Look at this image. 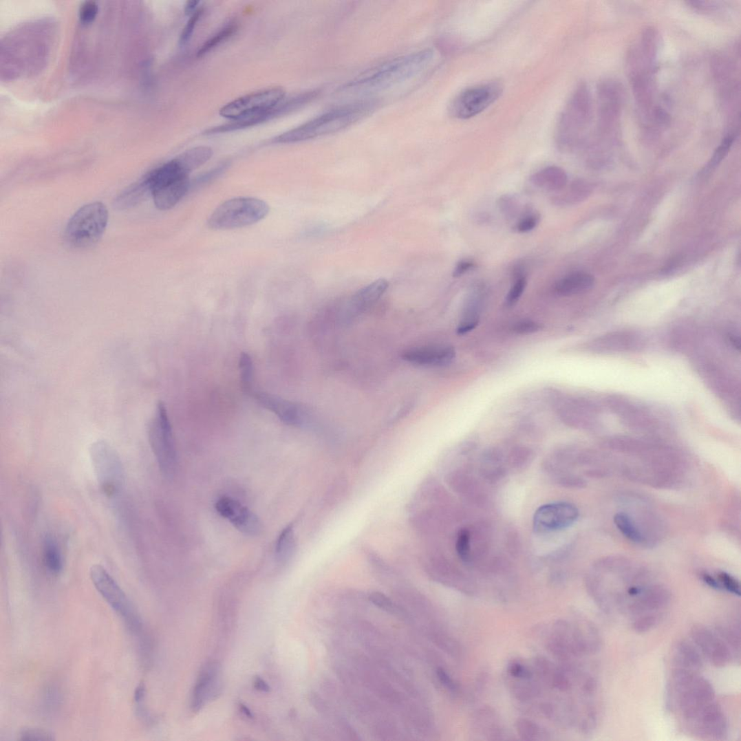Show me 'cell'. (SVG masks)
<instances>
[{"label":"cell","mask_w":741,"mask_h":741,"mask_svg":"<svg viewBox=\"0 0 741 741\" xmlns=\"http://www.w3.org/2000/svg\"><path fill=\"white\" fill-rule=\"evenodd\" d=\"M557 195L552 198L556 205L566 206L574 204L585 199L590 193V187L582 180L572 182L567 190L563 189L557 192Z\"/></svg>","instance_id":"f546056e"},{"label":"cell","mask_w":741,"mask_h":741,"mask_svg":"<svg viewBox=\"0 0 741 741\" xmlns=\"http://www.w3.org/2000/svg\"><path fill=\"white\" fill-rule=\"evenodd\" d=\"M255 687L257 690L262 692H269L270 688L267 682L262 680L261 678H257L255 681Z\"/></svg>","instance_id":"6f0895ef"},{"label":"cell","mask_w":741,"mask_h":741,"mask_svg":"<svg viewBox=\"0 0 741 741\" xmlns=\"http://www.w3.org/2000/svg\"><path fill=\"white\" fill-rule=\"evenodd\" d=\"M249 396L254 398L261 407L274 413L288 425L302 427L310 420L307 411L295 402L256 389Z\"/></svg>","instance_id":"2e32d148"},{"label":"cell","mask_w":741,"mask_h":741,"mask_svg":"<svg viewBox=\"0 0 741 741\" xmlns=\"http://www.w3.org/2000/svg\"><path fill=\"white\" fill-rule=\"evenodd\" d=\"M242 507L239 501L228 497L220 498L215 505L218 513L230 522Z\"/></svg>","instance_id":"8d00e7d4"},{"label":"cell","mask_w":741,"mask_h":741,"mask_svg":"<svg viewBox=\"0 0 741 741\" xmlns=\"http://www.w3.org/2000/svg\"><path fill=\"white\" fill-rule=\"evenodd\" d=\"M54 735L50 731L38 729H25L20 733V740L26 741L53 740Z\"/></svg>","instance_id":"7dc6e473"},{"label":"cell","mask_w":741,"mask_h":741,"mask_svg":"<svg viewBox=\"0 0 741 741\" xmlns=\"http://www.w3.org/2000/svg\"><path fill=\"white\" fill-rule=\"evenodd\" d=\"M673 659L676 667L687 669L695 672L700 670L703 667V661L700 653L691 643L686 640H680L675 645L673 652Z\"/></svg>","instance_id":"d4e9b609"},{"label":"cell","mask_w":741,"mask_h":741,"mask_svg":"<svg viewBox=\"0 0 741 741\" xmlns=\"http://www.w3.org/2000/svg\"><path fill=\"white\" fill-rule=\"evenodd\" d=\"M228 165L229 164L226 162L222 163L217 167H215V169L211 170V171H208L201 175L194 181L191 182V189L193 188V186H201L207 184L208 182L213 181L214 179L219 176L222 173L225 172V171L227 170Z\"/></svg>","instance_id":"f6af8a7d"},{"label":"cell","mask_w":741,"mask_h":741,"mask_svg":"<svg viewBox=\"0 0 741 741\" xmlns=\"http://www.w3.org/2000/svg\"><path fill=\"white\" fill-rule=\"evenodd\" d=\"M669 601L670 594L665 587L653 584L636 598L628 609L635 614L652 613L666 608Z\"/></svg>","instance_id":"ffe728a7"},{"label":"cell","mask_w":741,"mask_h":741,"mask_svg":"<svg viewBox=\"0 0 741 741\" xmlns=\"http://www.w3.org/2000/svg\"><path fill=\"white\" fill-rule=\"evenodd\" d=\"M109 214L106 206L94 202L82 206L69 220L64 239L74 249H86L99 242L107 226Z\"/></svg>","instance_id":"277c9868"},{"label":"cell","mask_w":741,"mask_h":741,"mask_svg":"<svg viewBox=\"0 0 741 741\" xmlns=\"http://www.w3.org/2000/svg\"><path fill=\"white\" fill-rule=\"evenodd\" d=\"M200 3V1H195V0L187 2L185 6L186 15L191 17L193 14L198 10L197 7Z\"/></svg>","instance_id":"680465c9"},{"label":"cell","mask_w":741,"mask_h":741,"mask_svg":"<svg viewBox=\"0 0 741 741\" xmlns=\"http://www.w3.org/2000/svg\"><path fill=\"white\" fill-rule=\"evenodd\" d=\"M691 638L696 647L708 661L717 667L728 665L731 659V649L724 641L702 625H694L691 630Z\"/></svg>","instance_id":"e0dca14e"},{"label":"cell","mask_w":741,"mask_h":741,"mask_svg":"<svg viewBox=\"0 0 741 741\" xmlns=\"http://www.w3.org/2000/svg\"><path fill=\"white\" fill-rule=\"evenodd\" d=\"M541 326L531 321H521L513 327V331L520 334H528L538 332Z\"/></svg>","instance_id":"f5cc1de1"},{"label":"cell","mask_w":741,"mask_h":741,"mask_svg":"<svg viewBox=\"0 0 741 741\" xmlns=\"http://www.w3.org/2000/svg\"><path fill=\"white\" fill-rule=\"evenodd\" d=\"M456 550L463 561H469L471 556V535L468 529L460 530L456 542Z\"/></svg>","instance_id":"f35d334b"},{"label":"cell","mask_w":741,"mask_h":741,"mask_svg":"<svg viewBox=\"0 0 741 741\" xmlns=\"http://www.w3.org/2000/svg\"><path fill=\"white\" fill-rule=\"evenodd\" d=\"M286 92L274 87L250 94L222 107L219 115L231 120L253 116L272 109L284 101Z\"/></svg>","instance_id":"7c38bea8"},{"label":"cell","mask_w":741,"mask_h":741,"mask_svg":"<svg viewBox=\"0 0 741 741\" xmlns=\"http://www.w3.org/2000/svg\"><path fill=\"white\" fill-rule=\"evenodd\" d=\"M147 175L150 181L153 203L161 211L175 207L191 189L189 175L180 169L175 159Z\"/></svg>","instance_id":"8992f818"},{"label":"cell","mask_w":741,"mask_h":741,"mask_svg":"<svg viewBox=\"0 0 741 741\" xmlns=\"http://www.w3.org/2000/svg\"><path fill=\"white\" fill-rule=\"evenodd\" d=\"M474 725L478 732L487 737V740H500L506 739L504 729L500 723L496 713L491 709L483 708L474 716Z\"/></svg>","instance_id":"cb8c5ba5"},{"label":"cell","mask_w":741,"mask_h":741,"mask_svg":"<svg viewBox=\"0 0 741 741\" xmlns=\"http://www.w3.org/2000/svg\"><path fill=\"white\" fill-rule=\"evenodd\" d=\"M213 151L207 147L192 148L182 153L175 159L182 171L190 175L212 158Z\"/></svg>","instance_id":"4316f807"},{"label":"cell","mask_w":741,"mask_h":741,"mask_svg":"<svg viewBox=\"0 0 741 741\" xmlns=\"http://www.w3.org/2000/svg\"><path fill=\"white\" fill-rule=\"evenodd\" d=\"M146 694V687L143 683L138 684L134 693V701L137 704H140L143 702Z\"/></svg>","instance_id":"9f6ffc18"},{"label":"cell","mask_w":741,"mask_h":741,"mask_svg":"<svg viewBox=\"0 0 741 741\" xmlns=\"http://www.w3.org/2000/svg\"><path fill=\"white\" fill-rule=\"evenodd\" d=\"M527 286L526 277L515 278L514 284L511 287L506 297V304L509 306L515 304L522 297Z\"/></svg>","instance_id":"7bdbcfd3"},{"label":"cell","mask_w":741,"mask_h":741,"mask_svg":"<svg viewBox=\"0 0 741 741\" xmlns=\"http://www.w3.org/2000/svg\"><path fill=\"white\" fill-rule=\"evenodd\" d=\"M733 141L734 138L733 136L727 137L723 140L722 143L716 150L714 156H713L711 161L708 164L706 169L707 173L716 169V167L722 162L724 157L728 155V153L733 144Z\"/></svg>","instance_id":"60d3db41"},{"label":"cell","mask_w":741,"mask_h":741,"mask_svg":"<svg viewBox=\"0 0 741 741\" xmlns=\"http://www.w3.org/2000/svg\"><path fill=\"white\" fill-rule=\"evenodd\" d=\"M149 439L161 472L167 478L173 477L177 464L175 441L169 414L161 402L151 422Z\"/></svg>","instance_id":"ba28073f"},{"label":"cell","mask_w":741,"mask_h":741,"mask_svg":"<svg viewBox=\"0 0 741 741\" xmlns=\"http://www.w3.org/2000/svg\"><path fill=\"white\" fill-rule=\"evenodd\" d=\"M437 676L440 682L443 686L453 693H457L459 691V687L458 683L447 673L443 668L439 667L437 669Z\"/></svg>","instance_id":"816d5d0a"},{"label":"cell","mask_w":741,"mask_h":741,"mask_svg":"<svg viewBox=\"0 0 741 741\" xmlns=\"http://www.w3.org/2000/svg\"><path fill=\"white\" fill-rule=\"evenodd\" d=\"M317 94L316 92H306L294 97L290 98L287 101H283L277 106L261 111V113L245 117L239 120H232L230 122L219 125V127L209 129L205 131L206 135H215L241 130L261 122L270 120L276 117L281 116L310 103Z\"/></svg>","instance_id":"4fadbf2b"},{"label":"cell","mask_w":741,"mask_h":741,"mask_svg":"<svg viewBox=\"0 0 741 741\" xmlns=\"http://www.w3.org/2000/svg\"><path fill=\"white\" fill-rule=\"evenodd\" d=\"M375 107V102L363 100L331 109L296 129L279 135L272 142L298 143L337 133L368 116Z\"/></svg>","instance_id":"7a4b0ae2"},{"label":"cell","mask_w":741,"mask_h":741,"mask_svg":"<svg viewBox=\"0 0 741 741\" xmlns=\"http://www.w3.org/2000/svg\"><path fill=\"white\" fill-rule=\"evenodd\" d=\"M720 635L726 641L727 645L732 647V649L740 652V639L739 629L732 627L723 626L720 627Z\"/></svg>","instance_id":"ee69618b"},{"label":"cell","mask_w":741,"mask_h":741,"mask_svg":"<svg viewBox=\"0 0 741 741\" xmlns=\"http://www.w3.org/2000/svg\"><path fill=\"white\" fill-rule=\"evenodd\" d=\"M579 515L577 508L569 502H555L541 506L534 516V527L539 533H550L567 528Z\"/></svg>","instance_id":"5bb4252c"},{"label":"cell","mask_w":741,"mask_h":741,"mask_svg":"<svg viewBox=\"0 0 741 741\" xmlns=\"http://www.w3.org/2000/svg\"><path fill=\"white\" fill-rule=\"evenodd\" d=\"M594 277L584 272L571 273L556 283L555 292L558 296L570 297L590 290L594 285Z\"/></svg>","instance_id":"7402d4cb"},{"label":"cell","mask_w":741,"mask_h":741,"mask_svg":"<svg viewBox=\"0 0 741 741\" xmlns=\"http://www.w3.org/2000/svg\"><path fill=\"white\" fill-rule=\"evenodd\" d=\"M671 695L682 718L691 721L701 709L715 701V691L710 682L695 671L676 667L670 679Z\"/></svg>","instance_id":"3957f363"},{"label":"cell","mask_w":741,"mask_h":741,"mask_svg":"<svg viewBox=\"0 0 741 741\" xmlns=\"http://www.w3.org/2000/svg\"><path fill=\"white\" fill-rule=\"evenodd\" d=\"M517 733L524 740H547L548 733L533 721L527 719H519L515 722Z\"/></svg>","instance_id":"d6a6232c"},{"label":"cell","mask_w":741,"mask_h":741,"mask_svg":"<svg viewBox=\"0 0 741 741\" xmlns=\"http://www.w3.org/2000/svg\"><path fill=\"white\" fill-rule=\"evenodd\" d=\"M203 12V9H198L191 17L180 36L179 43L181 46L186 45L191 39L195 28L201 19Z\"/></svg>","instance_id":"b9f144b4"},{"label":"cell","mask_w":741,"mask_h":741,"mask_svg":"<svg viewBox=\"0 0 741 741\" xmlns=\"http://www.w3.org/2000/svg\"><path fill=\"white\" fill-rule=\"evenodd\" d=\"M508 670L511 678L517 680H530L533 677L529 668L519 662H513L509 665Z\"/></svg>","instance_id":"681fc988"},{"label":"cell","mask_w":741,"mask_h":741,"mask_svg":"<svg viewBox=\"0 0 741 741\" xmlns=\"http://www.w3.org/2000/svg\"><path fill=\"white\" fill-rule=\"evenodd\" d=\"M455 356L451 347H422L408 350L402 358L412 365L422 367H441L449 365Z\"/></svg>","instance_id":"d6986e66"},{"label":"cell","mask_w":741,"mask_h":741,"mask_svg":"<svg viewBox=\"0 0 741 741\" xmlns=\"http://www.w3.org/2000/svg\"><path fill=\"white\" fill-rule=\"evenodd\" d=\"M237 30V25L235 22L230 23L226 26L224 27L219 32L205 41L204 45L197 52V57L202 58L209 52L213 50L224 43V41H226L233 36Z\"/></svg>","instance_id":"e575fe53"},{"label":"cell","mask_w":741,"mask_h":741,"mask_svg":"<svg viewBox=\"0 0 741 741\" xmlns=\"http://www.w3.org/2000/svg\"><path fill=\"white\" fill-rule=\"evenodd\" d=\"M270 211L268 204L261 200L235 198L217 207L208 217L207 226L216 230L241 228L261 221L268 215Z\"/></svg>","instance_id":"5b68a950"},{"label":"cell","mask_w":741,"mask_h":741,"mask_svg":"<svg viewBox=\"0 0 741 741\" xmlns=\"http://www.w3.org/2000/svg\"><path fill=\"white\" fill-rule=\"evenodd\" d=\"M540 222V215L535 213L527 211L522 218L516 222L514 229L519 233H526L535 230Z\"/></svg>","instance_id":"ab89813d"},{"label":"cell","mask_w":741,"mask_h":741,"mask_svg":"<svg viewBox=\"0 0 741 741\" xmlns=\"http://www.w3.org/2000/svg\"><path fill=\"white\" fill-rule=\"evenodd\" d=\"M661 616L657 613L643 614L633 623L634 630L638 634H645L659 623Z\"/></svg>","instance_id":"74e56055"},{"label":"cell","mask_w":741,"mask_h":741,"mask_svg":"<svg viewBox=\"0 0 741 741\" xmlns=\"http://www.w3.org/2000/svg\"><path fill=\"white\" fill-rule=\"evenodd\" d=\"M98 10H99V8H98V6L95 2H85L80 8L79 16L80 20L83 23L92 22L97 16Z\"/></svg>","instance_id":"f907efd6"},{"label":"cell","mask_w":741,"mask_h":741,"mask_svg":"<svg viewBox=\"0 0 741 741\" xmlns=\"http://www.w3.org/2000/svg\"><path fill=\"white\" fill-rule=\"evenodd\" d=\"M90 456L102 491L109 497L115 496L124 482V471L118 454L107 442L97 441L91 446Z\"/></svg>","instance_id":"9c48e42d"},{"label":"cell","mask_w":741,"mask_h":741,"mask_svg":"<svg viewBox=\"0 0 741 741\" xmlns=\"http://www.w3.org/2000/svg\"><path fill=\"white\" fill-rule=\"evenodd\" d=\"M687 724L695 735L705 740H723L729 733L728 722L716 700L705 706Z\"/></svg>","instance_id":"9a60e30c"},{"label":"cell","mask_w":741,"mask_h":741,"mask_svg":"<svg viewBox=\"0 0 741 741\" xmlns=\"http://www.w3.org/2000/svg\"><path fill=\"white\" fill-rule=\"evenodd\" d=\"M502 92V87L497 82L468 89L455 97L451 105V114L458 119L471 118L493 104Z\"/></svg>","instance_id":"8fae6325"},{"label":"cell","mask_w":741,"mask_h":741,"mask_svg":"<svg viewBox=\"0 0 741 741\" xmlns=\"http://www.w3.org/2000/svg\"><path fill=\"white\" fill-rule=\"evenodd\" d=\"M477 325H478V321H477V320L469 321L468 323H466V324L463 325L462 326L458 328V332L459 334H464V333L468 332L472 330L473 329H474L475 327H476Z\"/></svg>","instance_id":"91938a15"},{"label":"cell","mask_w":741,"mask_h":741,"mask_svg":"<svg viewBox=\"0 0 741 741\" xmlns=\"http://www.w3.org/2000/svg\"><path fill=\"white\" fill-rule=\"evenodd\" d=\"M219 670L217 663H208L203 668L193 691L192 709L194 711H199L206 700H211L219 694Z\"/></svg>","instance_id":"ac0fdd59"},{"label":"cell","mask_w":741,"mask_h":741,"mask_svg":"<svg viewBox=\"0 0 741 741\" xmlns=\"http://www.w3.org/2000/svg\"><path fill=\"white\" fill-rule=\"evenodd\" d=\"M296 550V539L292 526H286L277 537L275 545L277 561L282 564L288 563Z\"/></svg>","instance_id":"f1b7e54d"},{"label":"cell","mask_w":741,"mask_h":741,"mask_svg":"<svg viewBox=\"0 0 741 741\" xmlns=\"http://www.w3.org/2000/svg\"><path fill=\"white\" fill-rule=\"evenodd\" d=\"M592 103L588 88L581 83L573 92L559 120L556 141L559 147L575 145L583 136L591 118Z\"/></svg>","instance_id":"52a82bcc"},{"label":"cell","mask_w":741,"mask_h":741,"mask_svg":"<svg viewBox=\"0 0 741 741\" xmlns=\"http://www.w3.org/2000/svg\"><path fill=\"white\" fill-rule=\"evenodd\" d=\"M500 211L508 219H513L519 215L520 203L514 195L506 194L498 200Z\"/></svg>","instance_id":"d590c367"},{"label":"cell","mask_w":741,"mask_h":741,"mask_svg":"<svg viewBox=\"0 0 741 741\" xmlns=\"http://www.w3.org/2000/svg\"><path fill=\"white\" fill-rule=\"evenodd\" d=\"M241 383L244 393L250 396L255 389V369L253 361L250 356L243 353L239 361Z\"/></svg>","instance_id":"836d02e7"},{"label":"cell","mask_w":741,"mask_h":741,"mask_svg":"<svg viewBox=\"0 0 741 741\" xmlns=\"http://www.w3.org/2000/svg\"><path fill=\"white\" fill-rule=\"evenodd\" d=\"M614 523L620 533L628 540L638 544H647L644 535L630 514L625 512L615 514Z\"/></svg>","instance_id":"83f0119b"},{"label":"cell","mask_w":741,"mask_h":741,"mask_svg":"<svg viewBox=\"0 0 741 741\" xmlns=\"http://www.w3.org/2000/svg\"><path fill=\"white\" fill-rule=\"evenodd\" d=\"M530 180L537 188L559 192L567 186L568 175L561 167L550 166L531 175Z\"/></svg>","instance_id":"603a6c76"},{"label":"cell","mask_w":741,"mask_h":741,"mask_svg":"<svg viewBox=\"0 0 741 741\" xmlns=\"http://www.w3.org/2000/svg\"><path fill=\"white\" fill-rule=\"evenodd\" d=\"M718 579L722 590L724 589L736 596H740V583L737 579L729 574V573L726 572H720L718 576Z\"/></svg>","instance_id":"c3c4849f"},{"label":"cell","mask_w":741,"mask_h":741,"mask_svg":"<svg viewBox=\"0 0 741 741\" xmlns=\"http://www.w3.org/2000/svg\"><path fill=\"white\" fill-rule=\"evenodd\" d=\"M240 709L242 711L243 714L247 718L250 719L254 718L253 713L251 712V711L246 705L241 704Z\"/></svg>","instance_id":"94428289"},{"label":"cell","mask_w":741,"mask_h":741,"mask_svg":"<svg viewBox=\"0 0 741 741\" xmlns=\"http://www.w3.org/2000/svg\"><path fill=\"white\" fill-rule=\"evenodd\" d=\"M476 263L471 260H461L456 264L455 268L453 270V276L454 277H460L464 275L469 271L476 268Z\"/></svg>","instance_id":"db71d44e"},{"label":"cell","mask_w":741,"mask_h":741,"mask_svg":"<svg viewBox=\"0 0 741 741\" xmlns=\"http://www.w3.org/2000/svg\"><path fill=\"white\" fill-rule=\"evenodd\" d=\"M369 599L377 608L387 612L398 613L400 611L399 608L394 603L393 601L382 593L374 592L370 594Z\"/></svg>","instance_id":"bcb514c9"},{"label":"cell","mask_w":741,"mask_h":741,"mask_svg":"<svg viewBox=\"0 0 741 741\" xmlns=\"http://www.w3.org/2000/svg\"><path fill=\"white\" fill-rule=\"evenodd\" d=\"M702 579L707 586L711 587V589H714V590H722V586H721L718 579H716L715 577H713L711 575L709 574V573H707V572L702 573Z\"/></svg>","instance_id":"11a10c76"},{"label":"cell","mask_w":741,"mask_h":741,"mask_svg":"<svg viewBox=\"0 0 741 741\" xmlns=\"http://www.w3.org/2000/svg\"><path fill=\"white\" fill-rule=\"evenodd\" d=\"M434 52L430 49L403 56L390 61L372 74L350 82L341 89L347 94L367 95L392 88L418 76L432 61Z\"/></svg>","instance_id":"6da1fadb"},{"label":"cell","mask_w":741,"mask_h":741,"mask_svg":"<svg viewBox=\"0 0 741 741\" xmlns=\"http://www.w3.org/2000/svg\"><path fill=\"white\" fill-rule=\"evenodd\" d=\"M43 561L46 568L53 574L57 575L63 569V557L57 541L51 536H47L44 541Z\"/></svg>","instance_id":"4dcf8cb0"},{"label":"cell","mask_w":741,"mask_h":741,"mask_svg":"<svg viewBox=\"0 0 741 741\" xmlns=\"http://www.w3.org/2000/svg\"><path fill=\"white\" fill-rule=\"evenodd\" d=\"M151 195L150 182L145 175L118 195L114 206L118 211H127L141 204Z\"/></svg>","instance_id":"44dd1931"},{"label":"cell","mask_w":741,"mask_h":741,"mask_svg":"<svg viewBox=\"0 0 741 741\" xmlns=\"http://www.w3.org/2000/svg\"><path fill=\"white\" fill-rule=\"evenodd\" d=\"M230 522L241 533L249 536L258 535L261 529L257 516L244 506Z\"/></svg>","instance_id":"1f68e13d"},{"label":"cell","mask_w":741,"mask_h":741,"mask_svg":"<svg viewBox=\"0 0 741 741\" xmlns=\"http://www.w3.org/2000/svg\"><path fill=\"white\" fill-rule=\"evenodd\" d=\"M388 287L389 283L386 279H380L363 288L353 297L352 310L356 312L366 310L384 295Z\"/></svg>","instance_id":"484cf974"},{"label":"cell","mask_w":741,"mask_h":741,"mask_svg":"<svg viewBox=\"0 0 741 741\" xmlns=\"http://www.w3.org/2000/svg\"><path fill=\"white\" fill-rule=\"evenodd\" d=\"M90 577L96 590L111 608L123 618L133 630H138L142 626L141 620L127 594L108 571L101 565L92 566Z\"/></svg>","instance_id":"30bf717a"}]
</instances>
